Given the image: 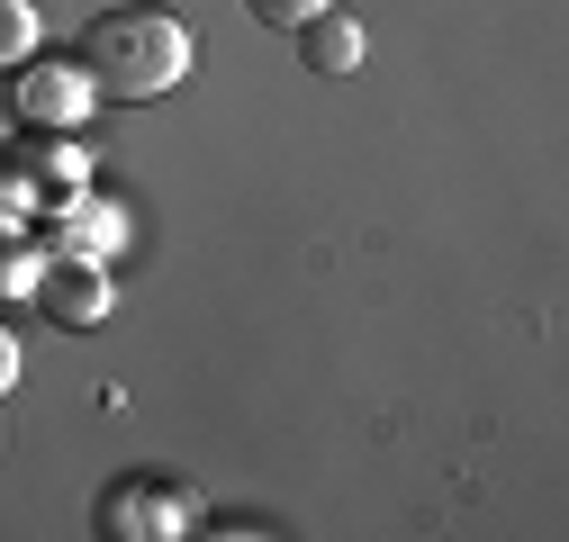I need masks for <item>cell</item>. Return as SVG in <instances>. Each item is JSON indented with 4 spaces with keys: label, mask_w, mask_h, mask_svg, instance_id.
<instances>
[{
    "label": "cell",
    "mask_w": 569,
    "mask_h": 542,
    "mask_svg": "<svg viewBox=\"0 0 569 542\" xmlns=\"http://www.w3.org/2000/svg\"><path fill=\"white\" fill-rule=\"evenodd\" d=\"M73 63H82V82L100 100H163L190 73V28L172 10H154V0H127V10H100L82 28Z\"/></svg>",
    "instance_id": "1"
},
{
    "label": "cell",
    "mask_w": 569,
    "mask_h": 542,
    "mask_svg": "<svg viewBox=\"0 0 569 542\" xmlns=\"http://www.w3.org/2000/svg\"><path fill=\"white\" fill-rule=\"evenodd\" d=\"M37 308L54 317V325H100L109 317V281H100V262H82V253H63V262H37Z\"/></svg>",
    "instance_id": "2"
},
{
    "label": "cell",
    "mask_w": 569,
    "mask_h": 542,
    "mask_svg": "<svg viewBox=\"0 0 569 542\" xmlns=\"http://www.w3.org/2000/svg\"><path fill=\"white\" fill-rule=\"evenodd\" d=\"M91 100H100V91L82 82V63H37V73L19 82V118H28V127H82Z\"/></svg>",
    "instance_id": "3"
},
{
    "label": "cell",
    "mask_w": 569,
    "mask_h": 542,
    "mask_svg": "<svg viewBox=\"0 0 569 542\" xmlns=\"http://www.w3.org/2000/svg\"><path fill=\"white\" fill-rule=\"evenodd\" d=\"M299 37V63H308V73H362V28H352V19H335V10H317V19H299L290 28Z\"/></svg>",
    "instance_id": "4"
},
{
    "label": "cell",
    "mask_w": 569,
    "mask_h": 542,
    "mask_svg": "<svg viewBox=\"0 0 569 542\" xmlns=\"http://www.w3.org/2000/svg\"><path fill=\"white\" fill-rule=\"evenodd\" d=\"M109 533H181V506L172 498H154L146 480H127V489H109Z\"/></svg>",
    "instance_id": "5"
},
{
    "label": "cell",
    "mask_w": 569,
    "mask_h": 542,
    "mask_svg": "<svg viewBox=\"0 0 569 542\" xmlns=\"http://www.w3.org/2000/svg\"><path fill=\"white\" fill-rule=\"evenodd\" d=\"M118 235H127V218H118V209H63V244H73V253H91V262H100Z\"/></svg>",
    "instance_id": "6"
},
{
    "label": "cell",
    "mask_w": 569,
    "mask_h": 542,
    "mask_svg": "<svg viewBox=\"0 0 569 542\" xmlns=\"http://www.w3.org/2000/svg\"><path fill=\"white\" fill-rule=\"evenodd\" d=\"M37 46V10H28V0H0V63H19Z\"/></svg>",
    "instance_id": "7"
},
{
    "label": "cell",
    "mask_w": 569,
    "mask_h": 542,
    "mask_svg": "<svg viewBox=\"0 0 569 542\" xmlns=\"http://www.w3.org/2000/svg\"><path fill=\"white\" fill-rule=\"evenodd\" d=\"M244 10H253L262 28H280V37H290L299 19H317V10H335V0H244Z\"/></svg>",
    "instance_id": "8"
},
{
    "label": "cell",
    "mask_w": 569,
    "mask_h": 542,
    "mask_svg": "<svg viewBox=\"0 0 569 542\" xmlns=\"http://www.w3.org/2000/svg\"><path fill=\"white\" fill-rule=\"evenodd\" d=\"M37 181H46L54 199H63V190L82 181V154H73V145H46V154H37Z\"/></svg>",
    "instance_id": "9"
},
{
    "label": "cell",
    "mask_w": 569,
    "mask_h": 542,
    "mask_svg": "<svg viewBox=\"0 0 569 542\" xmlns=\"http://www.w3.org/2000/svg\"><path fill=\"white\" fill-rule=\"evenodd\" d=\"M28 281H37V262H28L10 235H0V299H10V290H28Z\"/></svg>",
    "instance_id": "10"
},
{
    "label": "cell",
    "mask_w": 569,
    "mask_h": 542,
    "mask_svg": "<svg viewBox=\"0 0 569 542\" xmlns=\"http://www.w3.org/2000/svg\"><path fill=\"white\" fill-rule=\"evenodd\" d=\"M19 389V344H10V325H0V398Z\"/></svg>",
    "instance_id": "11"
}]
</instances>
